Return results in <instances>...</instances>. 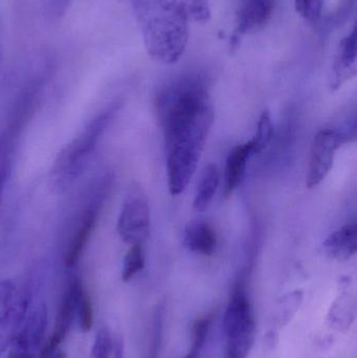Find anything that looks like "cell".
Segmentation results:
<instances>
[{
	"mask_svg": "<svg viewBox=\"0 0 357 358\" xmlns=\"http://www.w3.org/2000/svg\"><path fill=\"white\" fill-rule=\"evenodd\" d=\"M6 358H35V353L31 351L25 350V349L20 348V347L12 345L10 350L8 351V357Z\"/></svg>",
	"mask_w": 357,
	"mask_h": 358,
	"instance_id": "29",
	"label": "cell"
},
{
	"mask_svg": "<svg viewBox=\"0 0 357 358\" xmlns=\"http://www.w3.org/2000/svg\"><path fill=\"white\" fill-rule=\"evenodd\" d=\"M264 343H265L266 347L270 350L276 348L277 345L279 343V334L277 330L270 329L268 330V334H265V338H264Z\"/></svg>",
	"mask_w": 357,
	"mask_h": 358,
	"instance_id": "30",
	"label": "cell"
},
{
	"mask_svg": "<svg viewBox=\"0 0 357 358\" xmlns=\"http://www.w3.org/2000/svg\"><path fill=\"white\" fill-rule=\"evenodd\" d=\"M274 134V127H272V115L268 110H264L260 115L259 121L257 124V129L253 138L249 140L252 147H253L254 155L261 153L265 150L266 147L270 145Z\"/></svg>",
	"mask_w": 357,
	"mask_h": 358,
	"instance_id": "20",
	"label": "cell"
},
{
	"mask_svg": "<svg viewBox=\"0 0 357 358\" xmlns=\"http://www.w3.org/2000/svg\"><path fill=\"white\" fill-rule=\"evenodd\" d=\"M54 358H67L66 355H65L63 351H57L56 353H54Z\"/></svg>",
	"mask_w": 357,
	"mask_h": 358,
	"instance_id": "35",
	"label": "cell"
},
{
	"mask_svg": "<svg viewBox=\"0 0 357 358\" xmlns=\"http://www.w3.org/2000/svg\"><path fill=\"white\" fill-rule=\"evenodd\" d=\"M48 328V308L43 303L29 307L22 326L12 345L36 353L43 346Z\"/></svg>",
	"mask_w": 357,
	"mask_h": 358,
	"instance_id": "8",
	"label": "cell"
},
{
	"mask_svg": "<svg viewBox=\"0 0 357 358\" xmlns=\"http://www.w3.org/2000/svg\"><path fill=\"white\" fill-rule=\"evenodd\" d=\"M151 216L146 194L136 185L130 187L117 220V231L129 244H143L150 231Z\"/></svg>",
	"mask_w": 357,
	"mask_h": 358,
	"instance_id": "5",
	"label": "cell"
},
{
	"mask_svg": "<svg viewBox=\"0 0 357 358\" xmlns=\"http://www.w3.org/2000/svg\"><path fill=\"white\" fill-rule=\"evenodd\" d=\"M219 183L220 176L217 166L210 164L203 169L195 191L193 206L197 212H205L209 208Z\"/></svg>",
	"mask_w": 357,
	"mask_h": 358,
	"instance_id": "16",
	"label": "cell"
},
{
	"mask_svg": "<svg viewBox=\"0 0 357 358\" xmlns=\"http://www.w3.org/2000/svg\"><path fill=\"white\" fill-rule=\"evenodd\" d=\"M256 319L245 282L233 288L224 313V329L226 338V357L247 358L255 342Z\"/></svg>",
	"mask_w": 357,
	"mask_h": 358,
	"instance_id": "2",
	"label": "cell"
},
{
	"mask_svg": "<svg viewBox=\"0 0 357 358\" xmlns=\"http://www.w3.org/2000/svg\"><path fill=\"white\" fill-rule=\"evenodd\" d=\"M303 302V294L301 292H291V294L285 296L280 302L278 303L276 311L274 313V327L272 329L279 331L281 328L289 325V322L293 319L296 313L299 310Z\"/></svg>",
	"mask_w": 357,
	"mask_h": 358,
	"instance_id": "17",
	"label": "cell"
},
{
	"mask_svg": "<svg viewBox=\"0 0 357 358\" xmlns=\"http://www.w3.org/2000/svg\"><path fill=\"white\" fill-rule=\"evenodd\" d=\"M98 218V210L96 208L87 210L84 213L83 216L80 218L77 227L71 234V239L66 245L64 252V264L66 267H73L82 256L84 248L92 236L94 225Z\"/></svg>",
	"mask_w": 357,
	"mask_h": 358,
	"instance_id": "14",
	"label": "cell"
},
{
	"mask_svg": "<svg viewBox=\"0 0 357 358\" xmlns=\"http://www.w3.org/2000/svg\"><path fill=\"white\" fill-rule=\"evenodd\" d=\"M357 31L354 25L352 31L342 39L339 45L333 73H331L330 87L333 90H339L343 84L349 81L356 75L357 61Z\"/></svg>",
	"mask_w": 357,
	"mask_h": 358,
	"instance_id": "10",
	"label": "cell"
},
{
	"mask_svg": "<svg viewBox=\"0 0 357 358\" xmlns=\"http://www.w3.org/2000/svg\"><path fill=\"white\" fill-rule=\"evenodd\" d=\"M295 8L301 18L309 24H316L322 16L324 0H293Z\"/></svg>",
	"mask_w": 357,
	"mask_h": 358,
	"instance_id": "23",
	"label": "cell"
},
{
	"mask_svg": "<svg viewBox=\"0 0 357 358\" xmlns=\"http://www.w3.org/2000/svg\"><path fill=\"white\" fill-rule=\"evenodd\" d=\"M205 141L188 138L172 143L167 149L168 189L172 196L182 194L196 172Z\"/></svg>",
	"mask_w": 357,
	"mask_h": 358,
	"instance_id": "4",
	"label": "cell"
},
{
	"mask_svg": "<svg viewBox=\"0 0 357 358\" xmlns=\"http://www.w3.org/2000/svg\"><path fill=\"white\" fill-rule=\"evenodd\" d=\"M112 357L113 358H125L124 357V342L121 338L115 340Z\"/></svg>",
	"mask_w": 357,
	"mask_h": 358,
	"instance_id": "31",
	"label": "cell"
},
{
	"mask_svg": "<svg viewBox=\"0 0 357 358\" xmlns=\"http://www.w3.org/2000/svg\"><path fill=\"white\" fill-rule=\"evenodd\" d=\"M184 243L194 254L212 256L217 246V237L207 223L193 222L184 229Z\"/></svg>",
	"mask_w": 357,
	"mask_h": 358,
	"instance_id": "15",
	"label": "cell"
},
{
	"mask_svg": "<svg viewBox=\"0 0 357 358\" xmlns=\"http://www.w3.org/2000/svg\"><path fill=\"white\" fill-rule=\"evenodd\" d=\"M354 6H356V0H340L337 10L333 15H331V21H333L331 23L340 25L345 22L348 17L351 15Z\"/></svg>",
	"mask_w": 357,
	"mask_h": 358,
	"instance_id": "27",
	"label": "cell"
},
{
	"mask_svg": "<svg viewBox=\"0 0 357 358\" xmlns=\"http://www.w3.org/2000/svg\"><path fill=\"white\" fill-rule=\"evenodd\" d=\"M84 292H85V288L80 280L71 282L67 289L65 290L62 300L59 305L58 311H57L54 330H52V336L46 342V344L54 350H58L59 346L66 338L67 334L77 317L80 300H81Z\"/></svg>",
	"mask_w": 357,
	"mask_h": 358,
	"instance_id": "7",
	"label": "cell"
},
{
	"mask_svg": "<svg viewBox=\"0 0 357 358\" xmlns=\"http://www.w3.org/2000/svg\"><path fill=\"white\" fill-rule=\"evenodd\" d=\"M115 340L108 327H102L96 332L92 348V358H111L115 350Z\"/></svg>",
	"mask_w": 357,
	"mask_h": 358,
	"instance_id": "22",
	"label": "cell"
},
{
	"mask_svg": "<svg viewBox=\"0 0 357 358\" xmlns=\"http://www.w3.org/2000/svg\"><path fill=\"white\" fill-rule=\"evenodd\" d=\"M199 353L201 351L195 350V349L190 348L189 349V352L187 353L186 357L184 358H197L198 357Z\"/></svg>",
	"mask_w": 357,
	"mask_h": 358,
	"instance_id": "34",
	"label": "cell"
},
{
	"mask_svg": "<svg viewBox=\"0 0 357 358\" xmlns=\"http://www.w3.org/2000/svg\"><path fill=\"white\" fill-rule=\"evenodd\" d=\"M77 315L79 317L80 328H81L82 332L87 334L92 329L94 320L92 299L86 290L82 294L81 300H80Z\"/></svg>",
	"mask_w": 357,
	"mask_h": 358,
	"instance_id": "25",
	"label": "cell"
},
{
	"mask_svg": "<svg viewBox=\"0 0 357 358\" xmlns=\"http://www.w3.org/2000/svg\"><path fill=\"white\" fill-rule=\"evenodd\" d=\"M163 307H157L153 317L152 327V343H151L150 353L148 358L159 357V352L161 350V340H163Z\"/></svg>",
	"mask_w": 357,
	"mask_h": 358,
	"instance_id": "26",
	"label": "cell"
},
{
	"mask_svg": "<svg viewBox=\"0 0 357 358\" xmlns=\"http://www.w3.org/2000/svg\"><path fill=\"white\" fill-rule=\"evenodd\" d=\"M253 155V147L249 141L234 147L228 153L224 169V195L226 197L232 196L238 189L245 178L247 161Z\"/></svg>",
	"mask_w": 357,
	"mask_h": 358,
	"instance_id": "13",
	"label": "cell"
},
{
	"mask_svg": "<svg viewBox=\"0 0 357 358\" xmlns=\"http://www.w3.org/2000/svg\"><path fill=\"white\" fill-rule=\"evenodd\" d=\"M113 110L107 111L94 120L81 136L75 138L59 155L54 168V185L59 189H65L83 172L86 163L92 157L101 134L110 121Z\"/></svg>",
	"mask_w": 357,
	"mask_h": 358,
	"instance_id": "3",
	"label": "cell"
},
{
	"mask_svg": "<svg viewBox=\"0 0 357 358\" xmlns=\"http://www.w3.org/2000/svg\"><path fill=\"white\" fill-rule=\"evenodd\" d=\"M16 296V289L12 282H1L0 283V310L8 306Z\"/></svg>",
	"mask_w": 357,
	"mask_h": 358,
	"instance_id": "28",
	"label": "cell"
},
{
	"mask_svg": "<svg viewBox=\"0 0 357 358\" xmlns=\"http://www.w3.org/2000/svg\"><path fill=\"white\" fill-rule=\"evenodd\" d=\"M356 319L354 307L350 305L347 299L342 296L335 301L328 313V324L337 331H347Z\"/></svg>",
	"mask_w": 357,
	"mask_h": 358,
	"instance_id": "18",
	"label": "cell"
},
{
	"mask_svg": "<svg viewBox=\"0 0 357 358\" xmlns=\"http://www.w3.org/2000/svg\"><path fill=\"white\" fill-rule=\"evenodd\" d=\"M226 358H234V357H226Z\"/></svg>",
	"mask_w": 357,
	"mask_h": 358,
	"instance_id": "37",
	"label": "cell"
},
{
	"mask_svg": "<svg viewBox=\"0 0 357 358\" xmlns=\"http://www.w3.org/2000/svg\"><path fill=\"white\" fill-rule=\"evenodd\" d=\"M6 170L4 167H0V199H1L2 191H3L4 182H6Z\"/></svg>",
	"mask_w": 357,
	"mask_h": 358,
	"instance_id": "33",
	"label": "cell"
},
{
	"mask_svg": "<svg viewBox=\"0 0 357 358\" xmlns=\"http://www.w3.org/2000/svg\"><path fill=\"white\" fill-rule=\"evenodd\" d=\"M349 136L344 131L323 129L314 136L310 148L306 187L314 189L330 173L337 150L348 143Z\"/></svg>",
	"mask_w": 357,
	"mask_h": 358,
	"instance_id": "6",
	"label": "cell"
},
{
	"mask_svg": "<svg viewBox=\"0 0 357 358\" xmlns=\"http://www.w3.org/2000/svg\"><path fill=\"white\" fill-rule=\"evenodd\" d=\"M54 3L60 4V6H64L67 2L71 1V0H54Z\"/></svg>",
	"mask_w": 357,
	"mask_h": 358,
	"instance_id": "36",
	"label": "cell"
},
{
	"mask_svg": "<svg viewBox=\"0 0 357 358\" xmlns=\"http://www.w3.org/2000/svg\"><path fill=\"white\" fill-rule=\"evenodd\" d=\"M31 307V294L23 292L0 313V355L10 348Z\"/></svg>",
	"mask_w": 357,
	"mask_h": 358,
	"instance_id": "9",
	"label": "cell"
},
{
	"mask_svg": "<svg viewBox=\"0 0 357 358\" xmlns=\"http://www.w3.org/2000/svg\"><path fill=\"white\" fill-rule=\"evenodd\" d=\"M212 317L211 315H205L199 317L193 324L192 327V341H191V348L196 350H203L205 346V341L209 336L210 328H211Z\"/></svg>",
	"mask_w": 357,
	"mask_h": 358,
	"instance_id": "24",
	"label": "cell"
},
{
	"mask_svg": "<svg viewBox=\"0 0 357 358\" xmlns=\"http://www.w3.org/2000/svg\"><path fill=\"white\" fill-rule=\"evenodd\" d=\"M188 22L205 23L211 18L209 0H171Z\"/></svg>",
	"mask_w": 357,
	"mask_h": 358,
	"instance_id": "19",
	"label": "cell"
},
{
	"mask_svg": "<svg viewBox=\"0 0 357 358\" xmlns=\"http://www.w3.org/2000/svg\"><path fill=\"white\" fill-rule=\"evenodd\" d=\"M323 248L326 256L333 260L339 262L350 260L357 252L356 223H348L333 231L325 240Z\"/></svg>",
	"mask_w": 357,
	"mask_h": 358,
	"instance_id": "12",
	"label": "cell"
},
{
	"mask_svg": "<svg viewBox=\"0 0 357 358\" xmlns=\"http://www.w3.org/2000/svg\"><path fill=\"white\" fill-rule=\"evenodd\" d=\"M276 0H247L237 16L234 40L261 29L270 21Z\"/></svg>",
	"mask_w": 357,
	"mask_h": 358,
	"instance_id": "11",
	"label": "cell"
},
{
	"mask_svg": "<svg viewBox=\"0 0 357 358\" xmlns=\"http://www.w3.org/2000/svg\"><path fill=\"white\" fill-rule=\"evenodd\" d=\"M145 267V252L143 244L130 245L129 250L126 252L124 258L123 269H122V280L129 282L133 279Z\"/></svg>",
	"mask_w": 357,
	"mask_h": 358,
	"instance_id": "21",
	"label": "cell"
},
{
	"mask_svg": "<svg viewBox=\"0 0 357 358\" xmlns=\"http://www.w3.org/2000/svg\"><path fill=\"white\" fill-rule=\"evenodd\" d=\"M145 48L163 64L177 62L188 45L189 24L171 0H133Z\"/></svg>",
	"mask_w": 357,
	"mask_h": 358,
	"instance_id": "1",
	"label": "cell"
},
{
	"mask_svg": "<svg viewBox=\"0 0 357 358\" xmlns=\"http://www.w3.org/2000/svg\"><path fill=\"white\" fill-rule=\"evenodd\" d=\"M58 350H54L50 348L48 344H44L42 346L41 350L39 351V357L38 358H54V353Z\"/></svg>",
	"mask_w": 357,
	"mask_h": 358,
	"instance_id": "32",
	"label": "cell"
}]
</instances>
